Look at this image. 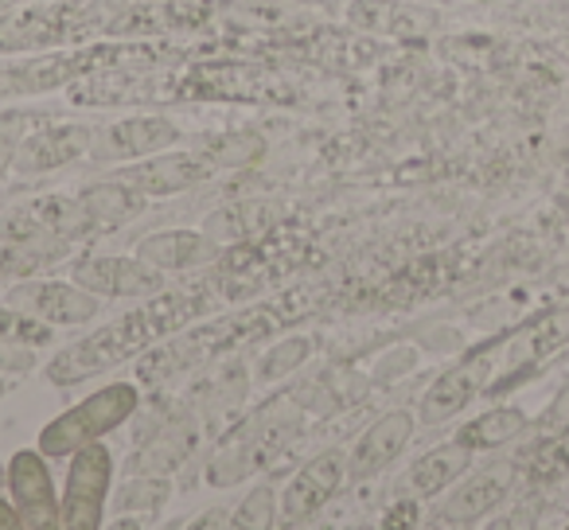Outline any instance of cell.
Wrapping results in <instances>:
<instances>
[{
	"label": "cell",
	"mask_w": 569,
	"mask_h": 530,
	"mask_svg": "<svg viewBox=\"0 0 569 530\" xmlns=\"http://www.w3.org/2000/svg\"><path fill=\"white\" fill-rule=\"evenodd\" d=\"M542 426H546V429H561V426H569V390H561V394L553 398V406L542 413Z\"/></svg>",
	"instance_id": "cell-26"
},
{
	"label": "cell",
	"mask_w": 569,
	"mask_h": 530,
	"mask_svg": "<svg viewBox=\"0 0 569 530\" xmlns=\"http://www.w3.org/2000/svg\"><path fill=\"white\" fill-rule=\"evenodd\" d=\"M472 468V449L460 441H449V444H437L433 452L418 457L406 472V488L410 496L418 499H429V496H441L449 483H457L460 476Z\"/></svg>",
	"instance_id": "cell-17"
},
{
	"label": "cell",
	"mask_w": 569,
	"mask_h": 530,
	"mask_svg": "<svg viewBox=\"0 0 569 530\" xmlns=\"http://www.w3.org/2000/svg\"><path fill=\"white\" fill-rule=\"evenodd\" d=\"M413 503H398V511H410ZM398 522H413V514H387L382 519V527H398Z\"/></svg>",
	"instance_id": "cell-28"
},
{
	"label": "cell",
	"mask_w": 569,
	"mask_h": 530,
	"mask_svg": "<svg viewBox=\"0 0 569 530\" xmlns=\"http://www.w3.org/2000/svg\"><path fill=\"white\" fill-rule=\"evenodd\" d=\"M242 527H269L273 522V491L258 488L253 496H246V503L238 507V519Z\"/></svg>",
	"instance_id": "cell-23"
},
{
	"label": "cell",
	"mask_w": 569,
	"mask_h": 530,
	"mask_svg": "<svg viewBox=\"0 0 569 530\" xmlns=\"http://www.w3.org/2000/svg\"><path fill=\"white\" fill-rule=\"evenodd\" d=\"M180 141V129L168 118H126L106 126L102 133L90 141V157L98 164L110 160H137V157H157V152L172 149Z\"/></svg>",
	"instance_id": "cell-12"
},
{
	"label": "cell",
	"mask_w": 569,
	"mask_h": 530,
	"mask_svg": "<svg viewBox=\"0 0 569 530\" xmlns=\"http://www.w3.org/2000/svg\"><path fill=\"white\" fill-rule=\"evenodd\" d=\"M9 491L28 530H59V499L48 457L40 449H20L9 460Z\"/></svg>",
	"instance_id": "cell-9"
},
{
	"label": "cell",
	"mask_w": 569,
	"mask_h": 530,
	"mask_svg": "<svg viewBox=\"0 0 569 530\" xmlns=\"http://www.w3.org/2000/svg\"><path fill=\"white\" fill-rule=\"evenodd\" d=\"M207 309H211V297H207L203 286L160 289L141 309L126 312V317H118L113 324L98 328L87 340L59 351L48 363V379L56 382V387H74V382L94 379V374L110 371V367H121V363H129V359L152 351L157 343H164L168 336L183 332V324L199 320Z\"/></svg>",
	"instance_id": "cell-1"
},
{
	"label": "cell",
	"mask_w": 569,
	"mask_h": 530,
	"mask_svg": "<svg viewBox=\"0 0 569 530\" xmlns=\"http://www.w3.org/2000/svg\"><path fill=\"white\" fill-rule=\"evenodd\" d=\"M0 340L20 343V348H48L56 340V324L17 309V304H4L0 309Z\"/></svg>",
	"instance_id": "cell-21"
},
{
	"label": "cell",
	"mask_w": 569,
	"mask_h": 530,
	"mask_svg": "<svg viewBox=\"0 0 569 530\" xmlns=\"http://www.w3.org/2000/svg\"><path fill=\"white\" fill-rule=\"evenodd\" d=\"M137 406H141V390H137L133 382H110V387L82 398L79 406H71L63 418L48 421V426L40 429L36 449H40L43 457H71L82 444L102 441L110 429L126 426L137 413Z\"/></svg>",
	"instance_id": "cell-5"
},
{
	"label": "cell",
	"mask_w": 569,
	"mask_h": 530,
	"mask_svg": "<svg viewBox=\"0 0 569 530\" xmlns=\"http://www.w3.org/2000/svg\"><path fill=\"white\" fill-rule=\"evenodd\" d=\"M43 121H51V118L48 113H36V110H4L0 113V176L17 164L20 144H24L28 133H36Z\"/></svg>",
	"instance_id": "cell-22"
},
{
	"label": "cell",
	"mask_w": 569,
	"mask_h": 530,
	"mask_svg": "<svg viewBox=\"0 0 569 530\" xmlns=\"http://www.w3.org/2000/svg\"><path fill=\"white\" fill-rule=\"evenodd\" d=\"M511 491V472H483L476 480H465L441 507L445 522H476L488 511H496Z\"/></svg>",
	"instance_id": "cell-19"
},
{
	"label": "cell",
	"mask_w": 569,
	"mask_h": 530,
	"mask_svg": "<svg viewBox=\"0 0 569 530\" xmlns=\"http://www.w3.org/2000/svg\"><path fill=\"white\" fill-rule=\"evenodd\" d=\"M71 278L94 297H152L164 286V273L141 258H82Z\"/></svg>",
	"instance_id": "cell-11"
},
{
	"label": "cell",
	"mask_w": 569,
	"mask_h": 530,
	"mask_svg": "<svg viewBox=\"0 0 569 530\" xmlns=\"http://www.w3.org/2000/svg\"><path fill=\"white\" fill-rule=\"evenodd\" d=\"M144 191H137L133 183L126 180H106V183H94L79 196L82 211H87V222L94 234H106L110 227H121V222L137 219L144 211Z\"/></svg>",
	"instance_id": "cell-18"
},
{
	"label": "cell",
	"mask_w": 569,
	"mask_h": 530,
	"mask_svg": "<svg viewBox=\"0 0 569 530\" xmlns=\"http://www.w3.org/2000/svg\"><path fill=\"white\" fill-rule=\"evenodd\" d=\"M0 530H24V519H20L17 503L0 499Z\"/></svg>",
	"instance_id": "cell-27"
},
{
	"label": "cell",
	"mask_w": 569,
	"mask_h": 530,
	"mask_svg": "<svg viewBox=\"0 0 569 530\" xmlns=\"http://www.w3.org/2000/svg\"><path fill=\"white\" fill-rule=\"evenodd\" d=\"M137 258L149 261L152 270L160 273H180V270H196L203 261L222 258L214 234H196V230H160L149 234L137 246Z\"/></svg>",
	"instance_id": "cell-16"
},
{
	"label": "cell",
	"mask_w": 569,
	"mask_h": 530,
	"mask_svg": "<svg viewBox=\"0 0 569 530\" xmlns=\"http://www.w3.org/2000/svg\"><path fill=\"white\" fill-rule=\"evenodd\" d=\"M413 437V413L410 410H390L367 429L356 441V449L348 452V472L351 480H367V476L382 472L398 452L410 444Z\"/></svg>",
	"instance_id": "cell-15"
},
{
	"label": "cell",
	"mask_w": 569,
	"mask_h": 530,
	"mask_svg": "<svg viewBox=\"0 0 569 530\" xmlns=\"http://www.w3.org/2000/svg\"><path fill=\"white\" fill-rule=\"evenodd\" d=\"M110 483H113V452L102 441H90L79 452H71L63 503H59V530L102 527Z\"/></svg>",
	"instance_id": "cell-6"
},
{
	"label": "cell",
	"mask_w": 569,
	"mask_h": 530,
	"mask_svg": "<svg viewBox=\"0 0 569 530\" xmlns=\"http://www.w3.org/2000/svg\"><path fill=\"white\" fill-rule=\"evenodd\" d=\"M110 0H51V4H20L0 12V56L51 51L59 43H90L113 24Z\"/></svg>",
	"instance_id": "cell-4"
},
{
	"label": "cell",
	"mask_w": 569,
	"mask_h": 530,
	"mask_svg": "<svg viewBox=\"0 0 569 530\" xmlns=\"http://www.w3.org/2000/svg\"><path fill=\"white\" fill-rule=\"evenodd\" d=\"M180 51L168 43H82L74 51H36L20 63H0V98L48 94V90L71 87L90 74L110 71H152Z\"/></svg>",
	"instance_id": "cell-2"
},
{
	"label": "cell",
	"mask_w": 569,
	"mask_h": 530,
	"mask_svg": "<svg viewBox=\"0 0 569 530\" xmlns=\"http://www.w3.org/2000/svg\"><path fill=\"white\" fill-rule=\"evenodd\" d=\"M301 4H325V0H301Z\"/></svg>",
	"instance_id": "cell-30"
},
{
	"label": "cell",
	"mask_w": 569,
	"mask_h": 530,
	"mask_svg": "<svg viewBox=\"0 0 569 530\" xmlns=\"http://www.w3.org/2000/svg\"><path fill=\"white\" fill-rule=\"evenodd\" d=\"M176 98L191 102H277V98H293L281 82L261 67L246 63H203L191 67L176 82Z\"/></svg>",
	"instance_id": "cell-7"
},
{
	"label": "cell",
	"mask_w": 569,
	"mask_h": 530,
	"mask_svg": "<svg viewBox=\"0 0 569 530\" xmlns=\"http://www.w3.org/2000/svg\"><path fill=\"white\" fill-rule=\"evenodd\" d=\"M32 367H36L32 348L0 340V374H24V371H32Z\"/></svg>",
	"instance_id": "cell-25"
},
{
	"label": "cell",
	"mask_w": 569,
	"mask_h": 530,
	"mask_svg": "<svg viewBox=\"0 0 569 530\" xmlns=\"http://www.w3.org/2000/svg\"><path fill=\"white\" fill-rule=\"evenodd\" d=\"M522 429H527V413L515 410V406H499V410H488V413H480V418L468 421V426H460L457 441L468 444L472 452L499 449V444L515 441Z\"/></svg>",
	"instance_id": "cell-20"
},
{
	"label": "cell",
	"mask_w": 569,
	"mask_h": 530,
	"mask_svg": "<svg viewBox=\"0 0 569 530\" xmlns=\"http://www.w3.org/2000/svg\"><path fill=\"white\" fill-rule=\"evenodd\" d=\"M301 312H305V297H301V289H297V293H281V297H273V301L253 304V309L238 312V317L199 324V328H191V332H183L176 343L152 351L141 363V374L144 379H172V374L188 371V367L203 363V359L219 356V351H230V348H238V343H250V340H258V336L273 332V328L289 324V320H297Z\"/></svg>",
	"instance_id": "cell-3"
},
{
	"label": "cell",
	"mask_w": 569,
	"mask_h": 530,
	"mask_svg": "<svg viewBox=\"0 0 569 530\" xmlns=\"http://www.w3.org/2000/svg\"><path fill=\"white\" fill-rule=\"evenodd\" d=\"M348 476H351L348 452H340V449L320 452L317 460H309V464L289 480V488H284V496H281V519L305 522L317 511H325V507L332 503L336 491L343 488Z\"/></svg>",
	"instance_id": "cell-10"
},
{
	"label": "cell",
	"mask_w": 569,
	"mask_h": 530,
	"mask_svg": "<svg viewBox=\"0 0 569 530\" xmlns=\"http://www.w3.org/2000/svg\"><path fill=\"white\" fill-rule=\"evenodd\" d=\"M9 304L32 312V317L48 320L56 328L90 324L98 317V297L87 293L79 281H48V278H28L9 289Z\"/></svg>",
	"instance_id": "cell-8"
},
{
	"label": "cell",
	"mask_w": 569,
	"mask_h": 530,
	"mask_svg": "<svg viewBox=\"0 0 569 530\" xmlns=\"http://www.w3.org/2000/svg\"><path fill=\"white\" fill-rule=\"evenodd\" d=\"M90 141L94 133L82 126H59V121H43L36 133H28V141L17 152L20 172H51V168H63L79 157H90Z\"/></svg>",
	"instance_id": "cell-14"
},
{
	"label": "cell",
	"mask_w": 569,
	"mask_h": 530,
	"mask_svg": "<svg viewBox=\"0 0 569 530\" xmlns=\"http://www.w3.org/2000/svg\"><path fill=\"white\" fill-rule=\"evenodd\" d=\"M305 351H312V343L309 340H297V343H284L281 351H273V356L261 363V379H273V374H281L284 367H293V363H301V356Z\"/></svg>",
	"instance_id": "cell-24"
},
{
	"label": "cell",
	"mask_w": 569,
	"mask_h": 530,
	"mask_svg": "<svg viewBox=\"0 0 569 530\" xmlns=\"http://www.w3.org/2000/svg\"><path fill=\"white\" fill-rule=\"evenodd\" d=\"M214 172H219V164L207 152H176V157H152L137 168H126L121 180L133 183L149 199H164L183 188H196V183L211 180Z\"/></svg>",
	"instance_id": "cell-13"
},
{
	"label": "cell",
	"mask_w": 569,
	"mask_h": 530,
	"mask_svg": "<svg viewBox=\"0 0 569 530\" xmlns=\"http://www.w3.org/2000/svg\"><path fill=\"white\" fill-rule=\"evenodd\" d=\"M9 390H12V387H9V382H4V379H0V398H4V394H9Z\"/></svg>",
	"instance_id": "cell-29"
}]
</instances>
